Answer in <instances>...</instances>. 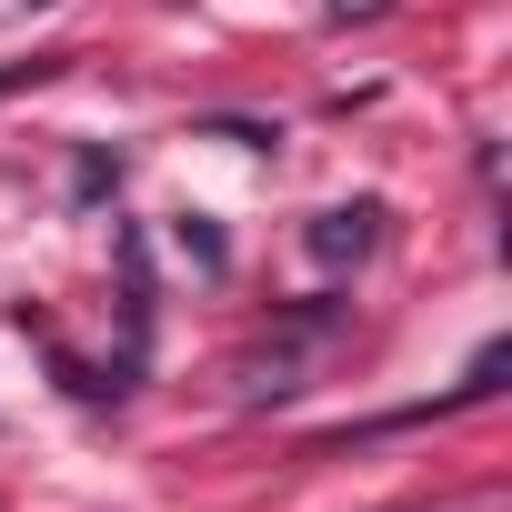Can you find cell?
<instances>
[{
  "label": "cell",
  "instance_id": "obj_2",
  "mask_svg": "<svg viewBox=\"0 0 512 512\" xmlns=\"http://www.w3.org/2000/svg\"><path fill=\"white\" fill-rule=\"evenodd\" d=\"M332 11H342V21H352V11H382V0H332Z\"/></svg>",
  "mask_w": 512,
  "mask_h": 512
},
{
  "label": "cell",
  "instance_id": "obj_1",
  "mask_svg": "<svg viewBox=\"0 0 512 512\" xmlns=\"http://www.w3.org/2000/svg\"><path fill=\"white\" fill-rule=\"evenodd\" d=\"M372 241H382V201H342L312 221V262H362Z\"/></svg>",
  "mask_w": 512,
  "mask_h": 512
}]
</instances>
